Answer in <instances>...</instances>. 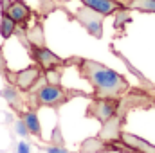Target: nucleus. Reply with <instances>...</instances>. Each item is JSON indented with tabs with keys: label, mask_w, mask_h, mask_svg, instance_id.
<instances>
[{
	"label": "nucleus",
	"mask_w": 155,
	"mask_h": 153,
	"mask_svg": "<svg viewBox=\"0 0 155 153\" xmlns=\"http://www.w3.org/2000/svg\"><path fill=\"white\" fill-rule=\"evenodd\" d=\"M78 70L94 86L96 97H117L119 99L130 88V83L126 81V77H123L116 70L94 60H78Z\"/></svg>",
	"instance_id": "nucleus-1"
},
{
	"label": "nucleus",
	"mask_w": 155,
	"mask_h": 153,
	"mask_svg": "<svg viewBox=\"0 0 155 153\" xmlns=\"http://www.w3.org/2000/svg\"><path fill=\"white\" fill-rule=\"evenodd\" d=\"M69 97H71L69 92L63 90L60 83H47L33 94V99L36 101L38 106H52V108L61 106L63 103L69 101Z\"/></svg>",
	"instance_id": "nucleus-2"
},
{
	"label": "nucleus",
	"mask_w": 155,
	"mask_h": 153,
	"mask_svg": "<svg viewBox=\"0 0 155 153\" xmlns=\"http://www.w3.org/2000/svg\"><path fill=\"white\" fill-rule=\"evenodd\" d=\"M76 20L87 29L88 34H92L94 38H101L103 36V22H105V15L90 9V7H79L76 11Z\"/></svg>",
	"instance_id": "nucleus-3"
},
{
	"label": "nucleus",
	"mask_w": 155,
	"mask_h": 153,
	"mask_svg": "<svg viewBox=\"0 0 155 153\" xmlns=\"http://www.w3.org/2000/svg\"><path fill=\"white\" fill-rule=\"evenodd\" d=\"M117 110H119L117 97H96L88 106L87 117H94L101 122H108Z\"/></svg>",
	"instance_id": "nucleus-4"
},
{
	"label": "nucleus",
	"mask_w": 155,
	"mask_h": 153,
	"mask_svg": "<svg viewBox=\"0 0 155 153\" xmlns=\"http://www.w3.org/2000/svg\"><path fill=\"white\" fill-rule=\"evenodd\" d=\"M40 69L38 67H27L24 70H18V72H7V77L9 81L20 88V90H29L35 86V83L40 79Z\"/></svg>",
	"instance_id": "nucleus-5"
},
{
	"label": "nucleus",
	"mask_w": 155,
	"mask_h": 153,
	"mask_svg": "<svg viewBox=\"0 0 155 153\" xmlns=\"http://www.w3.org/2000/svg\"><path fill=\"white\" fill-rule=\"evenodd\" d=\"M31 50H33V58L38 61V65L41 69L49 70V69H54V67H61L63 65V60L58 58L54 52H51L49 49H45L43 45L36 47V45H31Z\"/></svg>",
	"instance_id": "nucleus-6"
},
{
	"label": "nucleus",
	"mask_w": 155,
	"mask_h": 153,
	"mask_svg": "<svg viewBox=\"0 0 155 153\" xmlns=\"http://www.w3.org/2000/svg\"><path fill=\"white\" fill-rule=\"evenodd\" d=\"M87 7L108 16V15H116L119 9H124V5L121 2H116V0H81Z\"/></svg>",
	"instance_id": "nucleus-7"
},
{
	"label": "nucleus",
	"mask_w": 155,
	"mask_h": 153,
	"mask_svg": "<svg viewBox=\"0 0 155 153\" xmlns=\"http://www.w3.org/2000/svg\"><path fill=\"white\" fill-rule=\"evenodd\" d=\"M5 15H7L11 20H15L16 24H25V22L29 20V16H31V9H29L22 0H15V2L9 4Z\"/></svg>",
	"instance_id": "nucleus-8"
},
{
	"label": "nucleus",
	"mask_w": 155,
	"mask_h": 153,
	"mask_svg": "<svg viewBox=\"0 0 155 153\" xmlns=\"http://www.w3.org/2000/svg\"><path fill=\"white\" fill-rule=\"evenodd\" d=\"M121 139H123V142H124L126 146H130V148H132V151H137V153H155V146L148 144L146 141H143V139H139V137H135V135H132V133H123V135H121Z\"/></svg>",
	"instance_id": "nucleus-9"
},
{
	"label": "nucleus",
	"mask_w": 155,
	"mask_h": 153,
	"mask_svg": "<svg viewBox=\"0 0 155 153\" xmlns=\"http://www.w3.org/2000/svg\"><path fill=\"white\" fill-rule=\"evenodd\" d=\"M24 122H25V126H27V130H29V133L31 135H36V137H41V124H40L38 121V115L35 110H29V112H25L24 114Z\"/></svg>",
	"instance_id": "nucleus-10"
},
{
	"label": "nucleus",
	"mask_w": 155,
	"mask_h": 153,
	"mask_svg": "<svg viewBox=\"0 0 155 153\" xmlns=\"http://www.w3.org/2000/svg\"><path fill=\"white\" fill-rule=\"evenodd\" d=\"M0 96L15 108V110H20L22 108V99H20V96H18V92H16V88H13V86H5L2 92H0Z\"/></svg>",
	"instance_id": "nucleus-11"
},
{
	"label": "nucleus",
	"mask_w": 155,
	"mask_h": 153,
	"mask_svg": "<svg viewBox=\"0 0 155 153\" xmlns=\"http://www.w3.org/2000/svg\"><path fill=\"white\" fill-rule=\"evenodd\" d=\"M126 9H137L143 13H155V0H128Z\"/></svg>",
	"instance_id": "nucleus-12"
},
{
	"label": "nucleus",
	"mask_w": 155,
	"mask_h": 153,
	"mask_svg": "<svg viewBox=\"0 0 155 153\" xmlns=\"http://www.w3.org/2000/svg\"><path fill=\"white\" fill-rule=\"evenodd\" d=\"M15 29H16V22L11 20L5 13H2V18H0V36L4 40L9 38L15 33Z\"/></svg>",
	"instance_id": "nucleus-13"
},
{
	"label": "nucleus",
	"mask_w": 155,
	"mask_h": 153,
	"mask_svg": "<svg viewBox=\"0 0 155 153\" xmlns=\"http://www.w3.org/2000/svg\"><path fill=\"white\" fill-rule=\"evenodd\" d=\"M15 132H16L20 137H27V135H29V130H27V126H25L24 119H18V121L15 122Z\"/></svg>",
	"instance_id": "nucleus-14"
},
{
	"label": "nucleus",
	"mask_w": 155,
	"mask_h": 153,
	"mask_svg": "<svg viewBox=\"0 0 155 153\" xmlns=\"http://www.w3.org/2000/svg\"><path fill=\"white\" fill-rule=\"evenodd\" d=\"M16 153H31V146H29L25 141H22V142H18V146H16Z\"/></svg>",
	"instance_id": "nucleus-15"
},
{
	"label": "nucleus",
	"mask_w": 155,
	"mask_h": 153,
	"mask_svg": "<svg viewBox=\"0 0 155 153\" xmlns=\"http://www.w3.org/2000/svg\"><path fill=\"white\" fill-rule=\"evenodd\" d=\"M47 153H69L63 146H49L47 148Z\"/></svg>",
	"instance_id": "nucleus-16"
},
{
	"label": "nucleus",
	"mask_w": 155,
	"mask_h": 153,
	"mask_svg": "<svg viewBox=\"0 0 155 153\" xmlns=\"http://www.w3.org/2000/svg\"><path fill=\"white\" fill-rule=\"evenodd\" d=\"M9 4H11V0H0V5H2V13H5V11H7Z\"/></svg>",
	"instance_id": "nucleus-17"
},
{
	"label": "nucleus",
	"mask_w": 155,
	"mask_h": 153,
	"mask_svg": "<svg viewBox=\"0 0 155 153\" xmlns=\"http://www.w3.org/2000/svg\"><path fill=\"white\" fill-rule=\"evenodd\" d=\"M0 72L5 74V61H4V56H2V50H0Z\"/></svg>",
	"instance_id": "nucleus-18"
},
{
	"label": "nucleus",
	"mask_w": 155,
	"mask_h": 153,
	"mask_svg": "<svg viewBox=\"0 0 155 153\" xmlns=\"http://www.w3.org/2000/svg\"><path fill=\"white\" fill-rule=\"evenodd\" d=\"M116 2H121V4H123L124 7H126V4H128V0H116Z\"/></svg>",
	"instance_id": "nucleus-19"
}]
</instances>
